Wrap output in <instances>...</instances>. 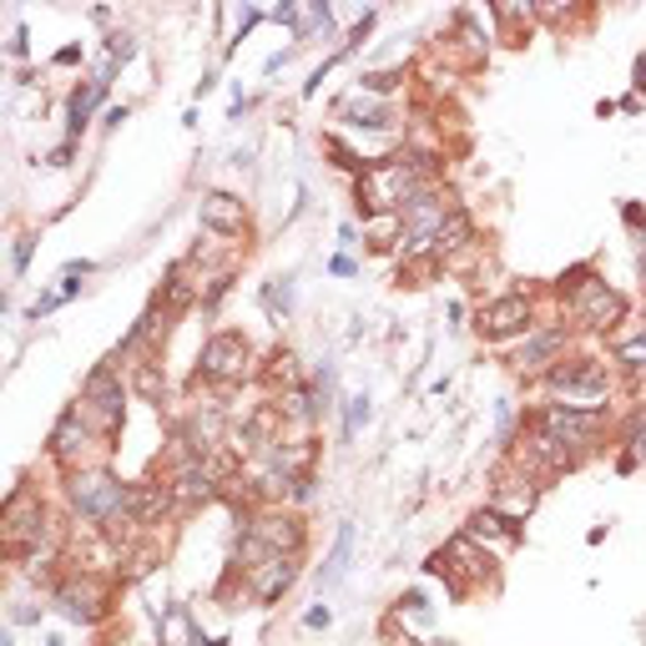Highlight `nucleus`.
I'll use <instances>...</instances> for the list:
<instances>
[{
	"instance_id": "47",
	"label": "nucleus",
	"mask_w": 646,
	"mask_h": 646,
	"mask_svg": "<svg viewBox=\"0 0 646 646\" xmlns=\"http://www.w3.org/2000/svg\"><path fill=\"white\" fill-rule=\"evenodd\" d=\"M46 646H67V642H61V636H46Z\"/></svg>"
},
{
	"instance_id": "4",
	"label": "nucleus",
	"mask_w": 646,
	"mask_h": 646,
	"mask_svg": "<svg viewBox=\"0 0 646 646\" xmlns=\"http://www.w3.org/2000/svg\"><path fill=\"white\" fill-rule=\"evenodd\" d=\"M77 409H81V420L92 424L102 439H117L121 435V424H127V384H121V374H117L111 359L96 364V369L81 379Z\"/></svg>"
},
{
	"instance_id": "33",
	"label": "nucleus",
	"mask_w": 646,
	"mask_h": 646,
	"mask_svg": "<svg viewBox=\"0 0 646 646\" xmlns=\"http://www.w3.org/2000/svg\"><path fill=\"white\" fill-rule=\"evenodd\" d=\"M61 304H71V298H67V289L56 283V289H46V293H40V298H36V304H31V318H36V324H40V318H46V314H56V308H61Z\"/></svg>"
},
{
	"instance_id": "46",
	"label": "nucleus",
	"mask_w": 646,
	"mask_h": 646,
	"mask_svg": "<svg viewBox=\"0 0 646 646\" xmlns=\"http://www.w3.org/2000/svg\"><path fill=\"white\" fill-rule=\"evenodd\" d=\"M339 243H343V248H354V243H359V227H354V223H343V227H339Z\"/></svg>"
},
{
	"instance_id": "20",
	"label": "nucleus",
	"mask_w": 646,
	"mask_h": 646,
	"mask_svg": "<svg viewBox=\"0 0 646 646\" xmlns=\"http://www.w3.org/2000/svg\"><path fill=\"white\" fill-rule=\"evenodd\" d=\"M106 92H111V86H106V81H86V86H77V92H71V102H67V142H81V132H86V121H92V111L96 106L106 102Z\"/></svg>"
},
{
	"instance_id": "34",
	"label": "nucleus",
	"mask_w": 646,
	"mask_h": 646,
	"mask_svg": "<svg viewBox=\"0 0 646 646\" xmlns=\"http://www.w3.org/2000/svg\"><path fill=\"white\" fill-rule=\"evenodd\" d=\"M31 252H36V233H21V238H15V248H11V268H15V278H26Z\"/></svg>"
},
{
	"instance_id": "13",
	"label": "nucleus",
	"mask_w": 646,
	"mask_h": 646,
	"mask_svg": "<svg viewBox=\"0 0 646 646\" xmlns=\"http://www.w3.org/2000/svg\"><path fill=\"white\" fill-rule=\"evenodd\" d=\"M298 566H304V555H268L263 566H252L248 576H243V591H248V601H258V607H273L278 596H283L293 580H298Z\"/></svg>"
},
{
	"instance_id": "22",
	"label": "nucleus",
	"mask_w": 646,
	"mask_h": 646,
	"mask_svg": "<svg viewBox=\"0 0 646 646\" xmlns=\"http://www.w3.org/2000/svg\"><path fill=\"white\" fill-rule=\"evenodd\" d=\"M162 646H218V642H208L198 632V621H192L187 607H172V611H162Z\"/></svg>"
},
{
	"instance_id": "11",
	"label": "nucleus",
	"mask_w": 646,
	"mask_h": 646,
	"mask_svg": "<svg viewBox=\"0 0 646 646\" xmlns=\"http://www.w3.org/2000/svg\"><path fill=\"white\" fill-rule=\"evenodd\" d=\"M475 329L485 343H505V339H526V333H536V304H530V293H501V298H490V304L475 314Z\"/></svg>"
},
{
	"instance_id": "17",
	"label": "nucleus",
	"mask_w": 646,
	"mask_h": 646,
	"mask_svg": "<svg viewBox=\"0 0 646 646\" xmlns=\"http://www.w3.org/2000/svg\"><path fill=\"white\" fill-rule=\"evenodd\" d=\"M177 505V495H172L167 480H142V485H132V505H127V515H132L142 530L162 526V515Z\"/></svg>"
},
{
	"instance_id": "48",
	"label": "nucleus",
	"mask_w": 646,
	"mask_h": 646,
	"mask_svg": "<svg viewBox=\"0 0 646 646\" xmlns=\"http://www.w3.org/2000/svg\"><path fill=\"white\" fill-rule=\"evenodd\" d=\"M439 646H455V642H439Z\"/></svg>"
},
{
	"instance_id": "30",
	"label": "nucleus",
	"mask_w": 646,
	"mask_h": 646,
	"mask_svg": "<svg viewBox=\"0 0 646 646\" xmlns=\"http://www.w3.org/2000/svg\"><path fill=\"white\" fill-rule=\"evenodd\" d=\"M395 616H414V621H430V596L424 591H404L395 601Z\"/></svg>"
},
{
	"instance_id": "19",
	"label": "nucleus",
	"mask_w": 646,
	"mask_h": 646,
	"mask_svg": "<svg viewBox=\"0 0 646 646\" xmlns=\"http://www.w3.org/2000/svg\"><path fill=\"white\" fill-rule=\"evenodd\" d=\"M465 536L470 541H480V545H515L520 541V520H505L501 510H475L470 520H465Z\"/></svg>"
},
{
	"instance_id": "16",
	"label": "nucleus",
	"mask_w": 646,
	"mask_h": 646,
	"mask_svg": "<svg viewBox=\"0 0 646 646\" xmlns=\"http://www.w3.org/2000/svg\"><path fill=\"white\" fill-rule=\"evenodd\" d=\"M157 298L172 308V314H192V308L202 304V278H192V263H187V258H177V263L167 268Z\"/></svg>"
},
{
	"instance_id": "21",
	"label": "nucleus",
	"mask_w": 646,
	"mask_h": 646,
	"mask_svg": "<svg viewBox=\"0 0 646 646\" xmlns=\"http://www.w3.org/2000/svg\"><path fill=\"white\" fill-rule=\"evenodd\" d=\"M127 389L146 404H167V374H162L157 359H132L127 364Z\"/></svg>"
},
{
	"instance_id": "8",
	"label": "nucleus",
	"mask_w": 646,
	"mask_h": 646,
	"mask_svg": "<svg viewBox=\"0 0 646 646\" xmlns=\"http://www.w3.org/2000/svg\"><path fill=\"white\" fill-rule=\"evenodd\" d=\"M530 424L536 430H545L551 439H561L566 445V455L576 465H586L591 460V449H596V439H601V409H571V404H545V409H536L530 414Z\"/></svg>"
},
{
	"instance_id": "15",
	"label": "nucleus",
	"mask_w": 646,
	"mask_h": 646,
	"mask_svg": "<svg viewBox=\"0 0 646 646\" xmlns=\"http://www.w3.org/2000/svg\"><path fill=\"white\" fill-rule=\"evenodd\" d=\"M198 223L208 233H218V238H243L248 233V202L233 198V192H202Z\"/></svg>"
},
{
	"instance_id": "18",
	"label": "nucleus",
	"mask_w": 646,
	"mask_h": 646,
	"mask_svg": "<svg viewBox=\"0 0 646 646\" xmlns=\"http://www.w3.org/2000/svg\"><path fill=\"white\" fill-rule=\"evenodd\" d=\"M339 121H349L354 132H389L399 117H395V106L384 102V96H364V92H359L354 102L339 106Z\"/></svg>"
},
{
	"instance_id": "7",
	"label": "nucleus",
	"mask_w": 646,
	"mask_h": 646,
	"mask_svg": "<svg viewBox=\"0 0 646 646\" xmlns=\"http://www.w3.org/2000/svg\"><path fill=\"white\" fill-rule=\"evenodd\" d=\"M545 389H551L561 404H571V409H607L611 374H607V364H601V359L571 354V359H561V364L545 374Z\"/></svg>"
},
{
	"instance_id": "45",
	"label": "nucleus",
	"mask_w": 646,
	"mask_h": 646,
	"mask_svg": "<svg viewBox=\"0 0 646 646\" xmlns=\"http://www.w3.org/2000/svg\"><path fill=\"white\" fill-rule=\"evenodd\" d=\"M632 77H636V92H646V51L636 56V67H632Z\"/></svg>"
},
{
	"instance_id": "44",
	"label": "nucleus",
	"mask_w": 646,
	"mask_h": 646,
	"mask_svg": "<svg viewBox=\"0 0 646 646\" xmlns=\"http://www.w3.org/2000/svg\"><path fill=\"white\" fill-rule=\"evenodd\" d=\"M81 61V46H61V51H56V67H77Z\"/></svg>"
},
{
	"instance_id": "36",
	"label": "nucleus",
	"mask_w": 646,
	"mask_h": 646,
	"mask_svg": "<svg viewBox=\"0 0 646 646\" xmlns=\"http://www.w3.org/2000/svg\"><path fill=\"white\" fill-rule=\"evenodd\" d=\"M384 642H389V646H420L409 632H399V616H389V621H384Z\"/></svg>"
},
{
	"instance_id": "31",
	"label": "nucleus",
	"mask_w": 646,
	"mask_h": 646,
	"mask_svg": "<svg viewBox=\"0 0 646 646\" xmlns=\"http://www.w3.org/2000/svg\"><path fill=\"white\" fill-rule=\"evenodd\" d=\"M40 596H15L11 601V626H31V621H40Z\"/></svg>"
},
{
	"instance_id": "9",
	"label": "nucleus",
	"mask_w": 646,
	"mask_h": 646,
	"mask_svg": "<svg viewBox=\"0 0 646 646\" xmlns=\"http://www.w3.org/2000/svg\"><path fill=\"white\" fill-rule=\"evenodd\" d=\"M46 449H51V460L71 475V470H92V465H106V449H111V439L96 435L92 424L81 420V409L71 404L67 414L51 424V439H46Z\"/></svg>"
},
{
	"instance_id": "32",
	"label": "nucleus",
	"mask_w": 646,
	"mask_h": 646,
	"mask_svg": "<svg viewBox=\"0 0 646 646\" xmlns=\"http://www.w3.org/2000/svg\"><path fill=\"white\" fill-rule=\"evenodd\" d=\"M106 56H111L117 67H127V61L137 56V40L127 36V31H111V36H106Z\"/></svg>"
},
{
	"instance_id": "25",
	"label": "nucleus",
	"mask_w": 646,
	"mask_h": 646,
	"mask_svg": "<svg viewBox=\"0 0 646 646\" xmlns=\"http://www.w3.org/2000/svg\"><path fill=\"white\" fill-rule=\"evenodd\" d=\"M263 308L273 318H289L293 314V273L268 278V283H263Z\"/></svg>"
},
{
	"instance_id": "14",
	"label": "nucleus",
	"mask_w": 646,
	"mask_h": 646,
	"mask_svg": "<svg viewBox=\"0 0 646 646\" xmlns=\"http://www.w3.org/2000/svg\"><path fill=\"white\" fill-rule=\"evenodd\" d=\"M536 501H541V480L526 475L520 465L510 470H495V490H490V510H501L505 520H526L530 510H536Z\"/></svg>"
},
{
	"instance_id": "5",
	"label": "nucleus",
	"mask_w": 646,
	"mask_h": 646,
	"mask_svg": "<svg viewBox=\"0 0 646 646\" xmlns=\"http://www.w3.org/2000/svg\"><path fill=\"white\" fill-rule=\"evenodd\" d=\"M258 374V354H252L248 333L238 329H218L208 333L198 354V384H212V389H233V384L252 379Z\"/></svg>"
},
{
	"instance_id": "10",
	"label": "nucleus",
	"mask_w": 646,
	"mask_h": 646,
	"mask_svg": "<svg viewBox=\"0 0 646 646\" xmlns=\"http://www.w3.org/2000/svg\"><path fill=\"white\" fill-rule=\"evenodd\" d=\"M243 536L263 545L268 555H304L308 545V530H304V515L289 510V505H263V510H243Z\"/></svg>"
},
{
	"instance_id": "1",
	"label": "nucleus",
	"mask_w": 646,
	"mask_h": 646,
	"mask_svg": "<svg viewBox=\"0 0 646 646\" xmlns=\"http://www.w3.org/2000/svg\"><path fill=\"white\" fill-rule=\"evenodd\" d=\"M561 293H566V314L576 318L580 329L591 333H611L616 324H626V293L611 289L607 278L596 273L591 263L561 273Z\"/></svg>"
},
{
	"instance_id": "39",
	"label": "nucleus",
	"mask_w": 646,
	"mask_h": 646,
	"mask_svg": "<svg viewBox=\"0 0 646 646\" xmlns=\"http://www.w3.org/2000/svg\"><path fill=\"white\" fill-rule=\"evenodd\" d=\"M92 273H96L92 258H71V263L61 268V278H92Z\"/></svg>"
},
{
	"instance_id": "28",
	"label": "nucleus",
	"mask_w": 646,
	"mask_h": 646,
	"mask_svg": "<svg viewBox=\"0 0 646 646\" xmlns=\"http://www.w3.org/2000/svg\"><path fill=\"white\" fill-rule=\"evenodd\" d=\"M621 218H626V227L636 233V268H642V283H646V212L636 208V202H626Z\"/></svg>"
},
{
	"instance_id": "38",
	"label": "nucleus",
	"mask_w": 646,
	"mask_h": 646,
	"mask_svg": "<svg viewBox=\"0 0 646 646\" xmlns=\"http://www.w3.org/2000/svg\"><path fill=\"white\" fill-rule=\"evenodd\" d=\"M31 56V36H26V26H15V36H11V61H26Z\"/></svg>"
},
{
	"instance_id": "27",
	"label": "nucleus",
	"mask_w": 646,
	"mask_h": 646,
	"mask_svg": "<svg viewBox=\"0 0 646 646\" xmlns=\"http://www.w3.org/2000/svg\"><path fill=\"white\" fill-rule=\"evenodd\" d=\"M636 465H646V409L636 414L632 435H626V455H621V470H636Z\"/></svg>"
},
{
	"instance_id": "43",
	"label": "nucleus",
	"mask_w": 646,
	"mask_h": 646,
	"mask_svg": "<svg viewBox=\"0 0 646 646\" xmlns=\"http://www.w3.org/2000/svg\"><path fill=\"white\" fill-rule=\"evenodd\" d=\"M329 621H333V611H329V607H314V611L304 616V626H308V632H324Z\"/></svg>"
},
{
	"instance_id": "24",
	"label": "nucleus",
	"mask_w": 646,
	"mask_h": 646,
	"mask_svg": "<svg viewBox=\"0 0 646 646\" xmlns=\"http://www.w3.org/2000/svg\"><path fill=\"white\" fill-rule=\"evenodd\" d=\"M268 379V389H283V395H289V389H304V369H298V354H293V349H278L273 359H268V369H258Z\"/></svg>"
},
{
	"instance_id": "40",
	"label": "nucleus",
	"mask_w": 646,
	"mask_h": 646,
	"mask_svg": "<svg viewBox=\"0 0 646 646\" xmlns=\"http://www.w3.org/2000/svg\"><path fill=\"white\" fill-rule=\"evenodd\" d=\"M329 273H333V278H359V263L349 258V252H339V258L329 263Z\"/></svg>"
},
{
	"instance_id": "29",
	"label": "nucleus",
	"mask_w": 646,
	"mask_h": 646,
	"mask_svg": "<svg viewBox=\"0 0 646 646\" xmlns=\"http://www.w3.org/2000/svg\"><path fill=\"white\" fill-rule=\"evenodd\" d=\"M399 81H404V71H364V77H359V92L364 96H389Z\"/></svg>"
},
{
	"instance_id": "41",
	"label": "nucleus",
	"mask_w": 646,
	"mask_h": 646,
	"mask_svg": "<svg viewBox=\"0 0 646 646\" xmlns=\"http://www.w3.org/2000/svg\"><path fill=\"white\" fill-rule=\"evenodd\" d=\"M71 157H77V142H61L51 157H46V167H71Z\"/></svg>"
},
{
	"instance_id": "12",
	"label": "nucleus",
	"mask_w": 646,
	"mask_h": 646,
	"mask_svg": "<svg viewBox=\"0 0 646 646\" xmlns=\"http://www.w3.org/2000/svg\"><path fill=\"white\" fill-rule=\"evenodd\" d=\"M566 349H571V329L566 324H545V329H536V333H526L520 339V349H515V374H551L561 359H566Z\"/></svg>"
},
{
	"instance_id": "42",
	"label": "nucleus",
	"mask_w": 646,
	"mask_h": 646,
	"mask_svg": "<svg viewBox=\"0 0 646 646\" xmlns=\"http://www.w3.org/2000/svg\"><path fill=\"white\" fill-rule=\"evenodd\" d=\"M293 51H298V46H289V51H273V56H268V61H263V71H268V77H278V71L289 67V61H293Z\"/></svg>"
},
{
	"instance_id": "35",
	"label": "nucleus",
	"mask_w": 646,
	"mask_h": 646,
	"mask_svg": "<svg viewBox=\"0 0 646 646\" xmlns=\"http://www.w3.org/2000/svg\"><path fill=\"white\" fill-rule=\"evenodd\" d=\"M616 359L626 364V369H642V364H646V333H642V339H632V343H621Z\"/></svg>"
},
{
	"instance_id": "23",
	"label": "nucleus",
	"mask_w": 646,
	"mask_h": 646,
	"mask_svg": "<svg viewBox=\"0 0 646 646\" xmlns=\"http://www.w3.org/2000/svg\"><path fill=\"white\" fill-rule=\"evenodd\" d=\"M349 555H354V526H339V541H333L329 561H324V566L314 571L318 591H324V586H339V580H343V571H349Z\"/></svg>"
},
{
	"instance_id": "6",
	"label": "nucleus",
	"mask_w": 646,
	"mask_h": 646,
	"mask_svg": "<svg viewBox=\"0 0 646 646\" xmlns=\"http://www.w3.org/2000/svg\"><path fill=\"white\" fill-rule=\"evenodd\" d=\"M111 601H117V586L96 571H67V576L51 586V607L71 621V626H96V621L111 616Z\"/></svg>"
},
{
	"instance_id": "37",
	"label": "nucleus",
	"mask_w": 646,
	"mask_h": 646,
	"mask_svg": "<svg viewBox=\"0 0 646 646\" xmlns=\"http://www.w3.org/2000/svg\"><path fill=\"white\" fill-rule=\"evenodd\" d=\"M258 21H263V11H258V5H243V11H238V36H233V40H243L252 26H258Z\"/></svg>"
},
{
	"instance_id": "2",
	"label": "nucleus",
	"mask_w": 646,
	"mask_h": 646,
	"mask_svg": "<svg viewBox=\"0 0 646 646\" xmlns=\"http://www.w3.org/2000/svg\"><path fill=\"white\" fill-rule=\"evenodd\" d=\"M67 505L71 515H81L86 526H117L127 505H132V485L121 475H111L106 465H92V470H71L67 475Z\"/></svg>"
},
{
	"instance_id": "26",
	"label": "nucleus",
	"mask_w": 646,
	"mask_h": 646,
	"mask_svg": "<svg viewBox=\"0 0 646 646\" xmlns=\"http://www.w3.org/2000/svg\"><path fill=\"white\" fill-rule=\"evenodd\" d=\"M369 420H374V399L369 395H349V399H343V439H354Z\"/></svg>"
},
{
	"instance_id": "3",
	"label": "nucleus",
	"mask_w": 646,
	"mask_h": 646,
	"mask_svg": "<svg viewBox=\"0 0 646 646\" xmlns=\"http://www.w3.org/2000/svg\"><path fill=\"white\" fill-rule=\"evenodd\" d=\"M430 576H445V586H449V596L455 601H465V596L475 591V586H495V555L485 551L480 541H470V536H455L449 545H439L435 555H430Z\"/></svg>"
}]
</instances>
